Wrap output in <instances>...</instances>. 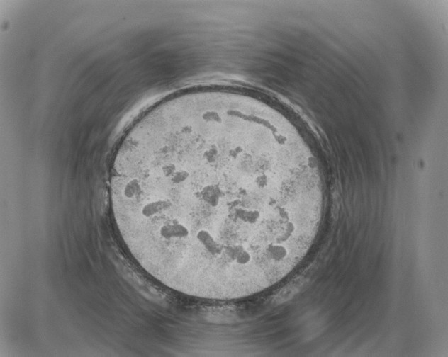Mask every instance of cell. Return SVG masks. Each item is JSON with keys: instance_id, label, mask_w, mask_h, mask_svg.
Segmentation results:
<instances>
[{"instance_id": "cell-2", "label": "cell", "mask_w": 448, "mask_h": 357, "mask_svg": "<svg viewBox=\"0 0 448 357\" xmlns=\"http://www.w3.org/2000/svg\"><path fill=\"white\" fill-rule=\"evenodd\" d=\"M305 281L306 280L303 276L298 277L293 280L284 286L277 295H276L273 302L279 305L291 300L301 290Z\"/></svg>"}, {"instance_id": "cell-1", "label": "cell", "mask_w": 448, "mask_h": 357, "mask_svg": "<svg viewBox=\"0 0 448 357\" xmlns=\"http://www.w3.org/2000/svg\"><path fill=\"white\" fill-rule=\"evenodd\" d=\"M119 232L150 274L184 294L228 300L279 280L298 231L289 159L271 141L225 124L158 132L113 163Z\"/></svg>"}]
</instances>
